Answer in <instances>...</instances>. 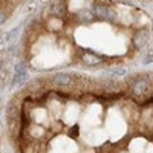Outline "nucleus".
<instances>
[{
  "instance_id": "nucleus-6",
  "label": "nucleus",
  "mask_w": 153,
  "mask_h": 153,
  "mask_svg": "<svg viewBox=\"0 0 153 153\" xmlns=\"http://www.w3.org/2000/svg\"><path fill=\"white\" fill-rule=\"evenodd\" d=\"M149 63H153V52L147 54V57H146V60H144V65H149Z\"/></svg>"
},
{
  "instance_id": "nucleus-3",
  "label": "nucleus",
  "mask_w": 153,
  "mask_h": 153,
  "mask_svg": "<svg viewBox=\"0 0 153 153\" xmlns=\"http://www.w3.org/2000/svg\"><path fill=\"white\" fill-rule=\"evenodd\" d=\"M147 87H149V83L146 80H138L136 83H133V95H144L147 92Z\"/></svg>"
},
{
  "instance_id": "nucleus-2",
  "label": "nucleus",
  "mask_w": 153,
  "mask_h": 153,
  "mask_svg": "<svg viewBox=\"0 0 153 153\" xmlns=\"http://www.w3.org/2000/svg\"><path fill=\"white\" fill-rule=\"evenodd\" d=\"M52 83L57 84V86H71L72 84V76L69 74H65V72H60V74H55L52 76Z\"/></svg>"
},
{
  "instance_id": "nucleus-1",
  "label": "nucleus",
  "mask_w": 153,
  "mask_h": 153,
  "mask_svg": "<svg viewBox=\"0 0 153 153\" xmlns=\"http://www.w3.org/2000/svg\"><path fill=\"white\" fill-rule=\"evenodd\" d=\"M95 16L101 20H115V17H117V14H115V11L110 9V8H106V6H95L94 9Z\"/></svg>"
},
{
  "instance_id": "nucleus-7",
  "label": "nucleus",
  "mask_w": 153,
  "mask_h": 153,
  "mask_svg": "<svg viewBox=\"0 0 153 153\" xmlns=\"http://www.w3.org/2000/svg\"><path fill=\"white\" fill-rule=\"evenodd\" d=\"M5 20H6V14H5V12H2V11H0V25H2Z\"/></svg>"
},
{
  "instance_id": "nucleus-4",
  "label": "nucleus",
  "mask_w": 153,
  "mask_h": 153,
  "mask_svg": "<svg viewBox=\"0 0 153 153\" xmlns=\"http://www.w3.org/2000/svg\"><path fill=\"white\" fill-rule=\"evenodd\" d=\"M83 61L86 63V65H89V66H97V65H100V63H101V58L97 57V55H94V54H86L83 57Z\"/></svg>"
},
{
  "instance_id": "nucleus-5",
  "label": "nucleus",
  "mask_w": 153,
  "mask_h": 153,
  "mask_svg": "<svg viewBox=\"0 0 153 153\" xmlns=\"http://www.w3.org/2000/svg\"><path fill=\"white\" fill-rule=\"evenodd\" d=\"M146 42H147V35H146L144 32H139V34H136V35H135V43H136L139 48H141Z\"/></svg>"
}]
</instances>
